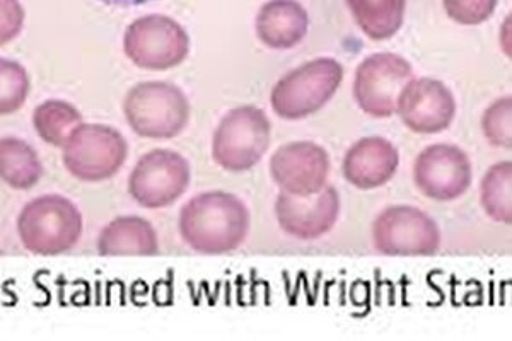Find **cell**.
Segmentation results:
<instances>
[{"mask_svg":"<svg viewBox=\"0 0 512 341\" xmlns=\"http://www.w3.org/2000/svg\"><path fill=\"white\" fill-rule=\"evenodd\" d=\"M403 125L419 135H436L451 127L456 99L444 82L432 77L412 79L396 103Z\"/></svg>","mask_w":512,"mask_h":341,"instance_id":"cell-13","label":"cell"},{"mask_svg":"<svg viewBox=\"0 0 512 341\" xmlns=\"http://www.w3.org/2000/svg\"><path fill=\"white\" fill-rule=\"evenodd\" d=\"M123 52L139 69L163 72L187 60L190 36L178 21L163 14H149L128 24Z\"/></svg>","mask_w":512,"mask_h":341,"instance_id":"cell-7","label":"cell"},{"mask_svg":"<svg viewBox=\"0 0 512 341\" xmlns=\"http://www.w3.org/2000/svg\"><path fill=\"white\" fill-rule=\"evenodd\" d=\"M499 0H443L448 18L461 26H478L489 21Z\"/></svg>","mask_w":512,"mask_h":341,"instance_id":"cell-24","label":"cell"},{"mask_svg":"<svg viewBox=\"0 0 512 341\" xmlns=\"http://www.w3.org/2000/svg\"><path fill=\"white\" fill-rule=\"evenodd\" d=\"M472 181V161L458 145H429L415 159V186L434 202L458 200L470 190Z\"/></svg>","mask_w":512,"mask_h":341,"instance_id":"cell-11","label":"cell"},{"mask_svg":"<svg viewBox=\"0 0 512 341\" xmlns=\"http://www.w3.org/2000/svg\"><path fill=\"white\" fill-rule=\"evenodd\" d=\"M0 111L2 115L16 113L26 103L30 93V76L23 65L14 60L0 62Z\"/></svg>","mask_w":512,"mask_h":341,"instance_id":"cell-22","label":"cell"},{"mask_svg":"<svg viewBox=\"0 0 512 341\" xmlns=\"http://www.w3.org/2000/svg\"><path fill=\"white\" fill-rule=\"evenodd\" d=\"M190 181L192 171L185 157L171 149H154L132 169L128 193L144 209H166L185 195Z\"/></svg>","mask_w":512,"mask_h":341,"instance_id":"cell-8","label":"cell"},{"mask_svg":"<svg viewBox=\"0 0 512 341\" xmlns=\"http://www.w3.org/2000/svg\"><path fill=\"white\" fill-rule=\"evenodd\" d=\"M480 203L485 214L499 224H512V162L494 164L480 183Z\"/></svg>","mask_w":512,"mask_h":341,"instance_id":"cell-21","label":"cell"},{"mask_svg":"<svg viewBox=\"0 0 512 341\" xmlns=\"http://www.w3.org/2000/svg\"><path fill=\"white\" fill-rule=\"evenodd\" d=\"M374 246L386 256H432L441 248V229L412 205L384 209L373 224Z\"/></svg>","mask_w":512,"mask_h":341,"instance_id":"cell-9","label":"cell"},{"mask_svg":"<svg viewBox=\"0 0 512 341\" xmlns=\"http://www.w3.org/2000/svg\"><path fill=\"white\" fill-rule=\"evenodd\" d=\"M485 139L499 149L512 147V98L504 96L494 101L482 116Z\"/></svg>","mask_w":512,"mask_h":341,"instance_id":"cell-23","label":"cell"},{"mask_svg":"<svg viewBox=\"0 0 512 341\" xmlns=\"http://www.w3.org/2000/svg\"><path fill=\"white\" fill-rule=\"evenodd\" d=\"M82 125V115L76 106L62 99H48L33 113V127L45 144L64 147L70 133Z\"/></svg>","mask_w":512,"mask_h":341,"instance_id":"cell-20","label":"cell"},{"mask_svg":"<svg viewBox=\"0 0 512 341\" xmlns=\"http://www.w3.org/2000/svg\"><path fill=\"white\" fill-rule=\"evenodd\" d=\"M275 217L287 236L301 241L320 239L337 226L340 195L335 186L328 185L311 197H296L280 191L275 202Z\"/></svg>","mask_w":512,"mask_h":341,"instance_id":"cell-14","label":"cell"},{"mask_svg":"<svg viewBox=\"0 0 512 341\" xmlns=\"http://www.w3.org/2000/svg\"><path fill=\"white\" fill-rule=\"evenodd\" d=\"M330 166V156L321 145L297 140L274 152L270 159V176L284 193L311 197L325 188Z\"/></svg>","mask_w":512,"mask_h":341,"instance_id":"cell-12","label":"cell"},{"mask_svg":"<svg viewBox=\"0 0 512 341\" xmlns=\"http://www.w3.org/2000/svg\"><path fill=\"white\" fill-rule=\"evenodd\" d=\"M344 65L335 58H315L280 77L270 93L275 115L303 120L315 115L335 96L344 81Z\"/></svg>","mask_w":512,"mask_h":341,"instance_id":"cell-4","label":"cell"},{"mask_svg":"<svg viewBox=\"0 0 512 341\" xmlns=\"http://www.w3.org/2000/svg\"><path fill=\"white\" fill-rule=\"evenodd\" d=\"M256 36L272 50H291L306 38L309 14L297 0H268L256 14Z\"/></svg>","mask_w":512,"mask_h":341,"instance_id":"cell-16","label":"cell"},{"mask_svg":"<svg viewBox=\"0 0 512 341\" xmlns=\"http://www.w3.org/2000/svg\"><path fill=\"white\" fill-rule=\"evenodd\" d=\"M98 253L101 256L158 255V232L149 220L139 215L117 217L99 232Z\"/></svg>","mask_w":512,"mask_h":341,"instance_id":"cell-17","label":"cell"},{"mask_svg":"<svg viewBox=\"0 0 512 341\" xmlns=\"http://www.w3.org/2000/svg\"><path fill=\"white\" fill-rule=\"evenodd\" d=\"M272 144V123L258 106H238L222 118L212 139V159L231 173H243L262 161Z\"/></svg>","mask_w":512,"mask_h":341,"instance_id":"cell-5","label":"cell"},{"mask_svg":"<svg viewBox=\"0 0 512 341\" xmlns=\"http://www.w3.org/2000/svg\"><path fill=\"white\" fill-rule=\"evenodd\" d=\"M23 21L24 9L19 0H2V45L21 33Z\"/></svg>","mask_w":512,"mask_h":341,"instance_id":"cell-25","label":"cell"},{"mask_svg":"<svg viewBox=\"0 0 512 341\" xmlns=\"http://www.w3.org/2000/svg\"><path fill=\"white\" fill-rule=\"evenodd\" d=\"M18 234L33 255H64L81 239V210L62 195L35 198L19 214Z\"/></svg>","mask_w":512,"mask_h":341,"instance_id":"cell-3","label":"cell"},{"mask_svg":"<svg viewBox=\"0 0 512 341\" xmlns=\"http://www.w3.org/2000/svg\"><path fill=\"white\" fill-rule=\"evenodd\" d=\"M183 241L202 255H226L245 243L250 212L243 200L227 191H207L193 197L180 212Z\"/></svg>","mask_w":512,"mask_h":341,"instance_id":"cell-1","label":"cell"},{"mask_svg":"<svg viewBox=\"0 0 512 341\" xmlns=\"http://www.w3.org/2000/svg\"><path fill=\"white\" fill-rule=\"evenodd\" d=\"M362 33L374 41L390 40L402 29L407 0H345Z\"/></svg>","mask_w":512,"mask_h":341,"instance_id":"cell-18","label":"cell"},{"mask_svg":"<svg viewBox=\"0 0 512 341\" xmlns=\"http://www.w3.org/2000/svg\"><path fill=\"white\" fill-rule=\"evenodd\" d=\"M123 115L142 139H175L190 122V101L171 82H140L123 99Z\"/></svg>","mask_w":512,"mask_h":341,"instance_id":"cell-2","label":"cell"},{"mask_svg":"<svg viewBox=\"0 0 512 341\" xmlns=\"http://www.w3.org/2000/svg\"><path fill=\"white\" fill-rule=\"evenodd\" d=\"M400 166L395 145L383 137L357 140L344 157L345 180L359 190L369 191L390 183Z\"/></svg>","mask_w":512,"mask_h":341,"instance_id":"cell-15","label":"cell"},{"mask_svg":"<svg viewBox=\"0 0 512 341\" xmlns=\"http://www.w3.org/2000/svg\"><path fill=\"white\" fill-rule=\"evenodd\" d=\"M99 2L113 7H135L144 6V4L152 2V0H99Z\"/></svg>","mask_w":512,"mask_h":341,"instance_id":"cell-26","label":"cell"},{"mask_svg":"<svg viewBox=\"0 0 512 341\" xmlns=\"http://www.w3.org/2000/svg\"><path fill=\"white\" fill-rule=\"evenodd\" d=\"M0 174L14 190H30L43 174L38 152L24 140L4 137L0 142Z\"/></svg>","mask_w":512,"mask_h":341,"instance_id":"cell-19","label":"cell"},{"mask_svg":"<svg viewBox=\"0 0 512 341\" xmlns=\"http://www.w3.org/2000/svg\"><path fill=\"white\" fill-rule=\"evenodd\" d=\"M128 144L117 128L82 123L65 142L62 161L79 181L99 183L113 178L127 161Z\"/></svg>","mask_w":512,"mask_h":341,"instance_id":"cell-6","label":"cell"},{"mask_svg":"<svg viewBox=\"0 0 512 341\" xmlns=\"http://www.w3.org/2000/svg\"><path fill=\"white\" fill-rule=\"evenodd\" d=\"M414 79V69L407 58L396 53H374L364 58L354 77V98L366 115L390 118L403 87Z\"/></svg>","mask_w":512,"mask_h":341,"instance_id":"cell-10","label":"cell"}]
</instances>
